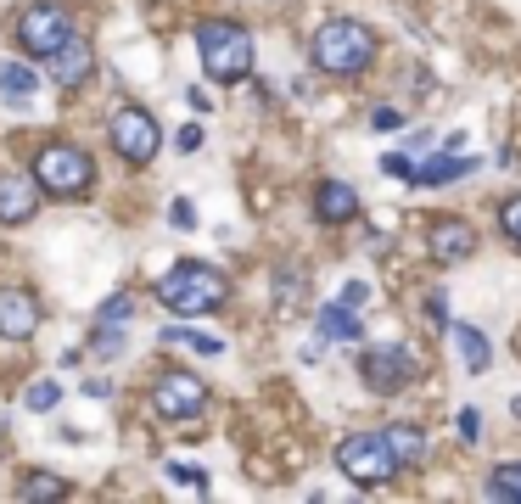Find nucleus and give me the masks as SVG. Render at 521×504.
I'll return each mask as SVG.
<instances>
[{
  "label": "nucleus",
  "mask_w": 521,
  "mask_h": 504,
  "mask_svg": "<svg viewBox=\"0 0 521 504\" xmlns=\"http://www.w3.org/2000/svg\"><path fill=\"white\" fill-rule=\"evenodd\" d=\"M157 303L169 314H180V320H202V314L230 303V280L213 264H174L169 275L157 280Z\"/></svg>",
  "instance_id": "obj_2"
},
{
  "label": "nucleus",
  "mask_w": 521,
  "mask_h": 504,
  "mask_svg": "<svg viewBox=\"0 0 521 504\" xmlns=\"http://www.w3.org/2000/svg\"><path fill=\"white\" fill-rule=\"evenodd\" d=\"M202 404H208V387H202L191 370H169V376H157V387H152V415H163V420H191Z\"/></svg>",
  "instance_id": "obj_9"
},
{
  "label": "nucleus",
  "mask_w": 521,
  "mask_h": 504,
  "mask_svg": "<svg viewBox=\"0 0 521 504\" xmlns=\"http://www.w3.org/2000/svg\"><path fill=\"white\" fill-rule=\"evenodd\" d=\"M370 129H387V135H393V129H404V112L398 107H370Z\"/></svg>",
  "instance_id": "obj_29"
},
{
  "label": "nucleus",
  "mask_w": 521,
  "mask_h": 504,
  "mask_svg": "<svg viewBox=\"0 0 521 504\" xmlns=\"http://www.w3.org/2000/svg\"><path fill=\"white\" fill-rule=\"evenodd\" d=\"M12 40L29 56H57L68 40H79V28H73V12H62L57 0H29L12 12Z\"/></svg>",
  "instance_id": "obj_5"
},
{
  "label": "nucleus",
  "mask_w": 521,
  "mask_h": 504,
  "mask_svg": "<svg viewBox=\"0 0 521 504\" xmlns=\"http://www.w3.org/2000/svg\"><path fill=\"white\" fill-rule=\"evenodd\" d=\"M426 252H432L437 264H465V258L477 252V230L465 219H454V213H437V219L426 224Z\"/></svg>",
  "instance_id": "obj_10"
},
{
  "label": "nucleus",
  "mask_w": 521,
  "mask_h": 504,
  "mask_svg": "<svg viewBox=\"0 0 521 504\" xmlns=\"http://www.w3.org/2000/svg\"><path fill=\"white\" fill-rule=\"evenodd\" d=\"M169 342H185V348H197V353H208V359H219L225 353V342L219 336H202V331H163Z\"/></svg>",
  "instance_id": "obj_25"
},
{
  "label": "nucleus",
  "mask_w": 521,
  "mask_h": 504,
  "mask_svg": "<svg viewBox=\"0 0 521 504\" xmlns=\"http://www.w3.org/2000/svg\"><path fill=\"white\" fill-rule=\"evenodd\" d=\"M169 224H174V230H197V208H191L185 196H174V208H169Z\"/></svg>",
  "instance_id": "obj_30"
},
{
  "label": "nucleus",
  "mask_w": 521,
  "mask_h": 504,
  "mask_svg": "<svg viewBox=\"0 0 521 504\" xmlns=\"http://www.w3.org/2000/svg\"><path fill=\"white\" fill-rule=\"evenodd\" d=\"M34 180H40L45 196H62V202L90 196L96 191V157L85 146H73V140H51V146L34 152Z\"/></svg>",
  "instance_id": "obj_4"
},
{
  "label": "nucleus",
  "mask_w": 521,
  "mask_h": 504,
  "mask_svg": "<svg viewBox=\"0 0 521 504\" xmlns=\"http://www.w3.org/2000/svg\"><path fill=\"white\" fill-rule=\"evenodd\" d=\"M449 336H454V353H460V364L471 376H482L493 364V348H488V336H482L477 325H449Z\"/></svg>",
  "instance_id": "obj_17"
},
{
  "label": "nucleus",
  "mask_w": 521,
  "mask_h": 504,
  "mask_svg": "<svg viewBox=\"0 0 521 504\" xmlns=\"http://www.w3.org/2000/svg\"><path fill=\"white\" fill-rule=\"evenodd\" d=\"M163 471H169V482H180V488H197V493H208V471H202V465H191V460H169Z\"/></svg>",
  "instance_id": "obj_23"
},
{
  "label": "nucleus",
  "mask_w": 521,
  "mask_h": 504,
  "mask_svg": "<svg viewBox=\"0 0 521 504\" xmlns=\"http://www.w3.org/2000/svg\"><path fill=\"white\" fill-rule=\"evenodd\" d=\"M62 493H68V482L51 476V471H29L17 482V499H62Z\"/></svg>",
  "instance_id": "obj_21"
},
{
  "label": "nucleus",
  "mask_w": 521,
  "mask_h": 504,
  "mask_svg": "<svg viewBox=\"0 0 521 504\" xmlns=\"http://www.w3.org/2000/svg\"><path fill=\"white\" fill-rule=\"evenodd\" d=\"M34 208H40V180L0 174V224H29Z\"/></svg>",
  "instance_id": "obj_13"
},
{
  "label": "nucleus",
  "mask_w": 521,
  "mask_h": 504,
  "mask_svg": "<svg viewBox=\"0 0 521 504\" xmlns=\"http://www.w3.org/2000/svg\"><path fill=\"white\" fill-rule=\"evenodd\" d=\"M202 140H208V135H202V124H185L180 135H174V146H180V152H202Z\"/></svg>",
  "instance_id": "obj_32"
},
{
  "label": "nucleus",
  "mask_w": 521,
  "mask_h": 504,
  "mask_svg": "<svg viewBox=\"0 0 521 504\" xmlns=\"http://www.w3.org/2000/svg\"><path fill=\"white\" fill-rule=\"evenodd\" d=\"M314 213H320V224H353L359 219V191L342 180H325L314 191Z\"/></svg>",
  "instance_id": "obj_15"
},
{
  "label": "nucleus",
  "mask_w": 521,
  "mask_h": 504,
  "mask_svg": "<svg viewBox=\"0 0 521 504\" xmlns=\"http://www.w3.org/2000/svg\"><path fill=\"white\" fill-rule=\"evenodd\" d=\"M185 101H191V112H213L208 90H197V84H191V90H185Z\"/></svg>",
  "instance_id": "obj_36"
},
{
  "label": "nucleus",
  "mask_w": 521,
  "mask_h": 504,
  "mask_svg": "<svg viewBox=\"0 0 521 504\" xmlns=\"http://www.w3.org/2000/svg\"><path fill=\"white\" fill-rule=\"evenodd\" d=\"M471 168H477V157H460V146H443L437 157H426V163L415 168V180L409 185H415V191H421V185L437 191V185H454L460 174H471Z\"/></svg>",
  "instance_id": "obj_14"
},
{
  "label": "nucleus",
  "mask_w": 521,
  "mask_h": 504,
  "mask_svg": "<svg viewBox=\"0 0 521 504\" xmlns=\"http://www.w3.org/2000/svg\"><path fill=\"white\" fill-rule=\"evenodd\" d=\"M381 432H387V443H393V454H398V471H415V465L426 460V432L421 426L393 420V426H381Z\"/></svg>",
  "instance_id": "obj_16"
},
{
  "label": "nucleus",
  "mask_w": 521,
  "mask_h": 504,
  "mask_svg": "<svg viewBox=\"0 0 521 504\" xmlns=\"http://www.w3.org/2000/svg\"><path fill=\"white\" fill-rule=\"evenodd\" d=\"M337 471L359 488H381L398 476V454L387 443V432H348L337 443Z\"/></svg>",
  "instance_id": "obj_6"
},
{
  "label": "nucleus",
  "mask_w": 521,
  "mask_h": 504,
  "mask_svg": "<svg viewBox=\"0 0 521 504\" xmlns=\"http://www.w3.org/2000/svg\"><path fill=\"white\" fill-rule=\"evenodd\" d=\"M107 146H113L124 163H152L157 146H163V129H157V118L146 107H118L113 124H107Z\"/></svg>",
  "instance_id": "obj_8"
},
{
  "label": "nucleus",
  "mask_w": 521,
  "mask_h": 504,
  "mask_svg": "<svg viewBox=\"0 0 521 504\" xmlns=\"http://www.w3.org/2000/svg\"><path fill=\"white\" fill-rule=\"evenodd\" d=\"M34 331H40V303H34V292L0 286V336H6V342H29Z\"/></svg>",
  "instance_id": "obj_11"
},
{
  "label": "nucleus",
  "mask_w": 521,
  "mask_h": 504,
  "mask_svg": "<svg viewBox=\"0 0 521 504\" xmlns=\"http://www.w3.org/2000/svg\"><path fill=\"white\" fill-rule=\"evenodd\" d=\"M314 68L320 73H337V79H353V73H365L376 62V34H370L359 17H325L314 28Z\"/></svg>",
  "instance_id": "obj_1"
},
{
  "label": "nucleus",
  "mask_w": 521,
  "mask_h": 504,
  "mask_svg": "<svg viewBox=\"0 0 521 504\" xmlns=\"http://www.w3.org/2000/svg\"><path fill=\"white\" fill-rule=\"evenodd\" d=\"M359 376H365L370 392L393 398V392H404V387L421 381V359H415L409 342H376V348L359 353Z\"/></svg>",
  "instance_id": "obj_7"
},
{
  "label": "nucleus",
  "mask_w": 521,
  "mask_h": 504,
  "mask_svg": "<svg viewBox=\"0 0 521 504\" xmlns=\"http://www.w3.org/2000/svg\"><path fill=\"white\" fill-rule=\"evenodd\" d=\"M488 499H510L521 504V460H505L488 471Z\"/></svg>",
  "instance_id": "obj_20"
},
{
  "label": "nucleus",
  "mask_w": 521,
  "mask_h": 504,
  "mask_svg": "<svg viewBox=\"0 0 521 504\" xmlns=\"http://www.w3.org/2000/svg\"><path fill=\"white\" fill-rule=\"evenodd\" d=\"M57 404H62V381H34V387H23V409H29V415H51Z\"/></svg>",
  "instance_id": "obj_22"
},
{
  "label": "nucleus",
  "mask_w": 521,
  "mask_h": 504,
  "mask_svg": "<svg viewBox=\"0 0 521 504\" xmlns=\"http://www.w3.org/2000/svg\"><path fill=\"white\" fill-rule=\"evenodd\" d=\"M314 325H320V336H325V342H359V336H365L359 314H353V308L342 303V297H337V303H325V308H320V320H314Z\"/></svg>",
  "instance_id": "obj_18"
},
{
  "label": "nucleus",
  "mask_w": 521,
  "mask_h": 504,
  "mask_svg": "<svg viewBox=\"0 0 521 504\" xmlns=\"http://www.w3.org/2000/svg\"><path fill=\"white\" fill-rule=\"evenodd\" d=\"M297 292H303V275H297V269L286 275L281 269V275H275V297H281V303H297Z\"/></svg>",
  "instance_id": "obj_31"
},
{
  "label": "nucleus",
  "mask_w": 521,
  "mask_h": 504,
  "mask_svg": "<svg viewBox=\"0 0 521 504\" xmlns=\"http://www.w3.org/2000/svg\"><path fill=\"white\" fill-rule=\"evenodd\" d=\"M426 314H432V325H449V303H443V292L426 297Z\"/></svg>",
  "instance_id": "obj_35"
},
{
  "label": "nucleus",
  "mask_w": 521,
  "mask_h": 504,
  "mask_svg": "<svg viewBox=\"0 0 521 504\" xmlns=\"http://www.w3.org/2000/svg\"><path fill=\"white\" fill-rule=\"evenodd\" d=\"M90 353H101V359H118V353H124V331H118L113 320H101V331H96V342H90Z\"/></svg>",
  "instance_id": "obj_24"
},
{
  "label": "nucleus",
  "mask_w": 521,
  "mask_h": 504,
  "mask_svg": "<svg viewBox=\"0 0 521 504\" xmlns=\"http://www.w3.org/2000/svg\"><path fill=\"white\" fill-rule=\"evenodd\" d=\"M342 303H348V308H365L370 303V286H365V280H348V286H342Z\"/></svg>",
  "instance_id": "obj_33"
},
{
  "label": "nucleus",
  "mask_w": 521,
  "mask_h": 504,
  "mask_svg": "<svg viewBox=\"0 0 521 504\" xmlns=\"http://www.w3.org/2000/svg\"><path fill=\"white\" fill-rule=\"evenodd\" d=\"M34 90H40L34 68H23V62H6V68H0V96L6 101H34Z\"/></svg>",
  "instance_id": "obj_19"
},
{
  "label": "nucleus",
  "mask_w": 521,
  "mask_h": 504,
  "mask_svg": "<svg viewBox=\"0 0 521 504\" xmlns=\"http://www.w3.org/2000/svg\"><path fill=\"white\" fill-rule=\"evenodd\" d=\"M45 62H51V84H57V90H79V84L96 73V45H90V40H68L57 56H45Z\"/></svg>",
  "instance_id": "obj_12"
},
{
  "label": "nucleus",
  "mask_w": 521,
  "mask_h": 504,
  "mask_svg": "<svg viewBox=\"0 0 521 504\" xmlns=\"http://www.w3.org/2000/svg\"><path fill=\"white\" fill-rule=\"evenodd\" d=\"M499 230L510 236V247L521 252V196H510V202H499Z\"/></svg>",
  "instance_id": "obj_26"
},
{
  "label": "nucleus",
  "mask_w": 521,
  "mask_h": 504,
  "mask_svg": "<svg viewBox=\"0 0 521 504\" xmlns=\"http://www.w3.org/2000/svg\"><path fill=\"white\" fill-rule=\"evenodd\" d=\"M101 320H113V325H124V320H129V297H113V303L101 308Z\"/></svg>",
  "instance_id": "obj_34"
},
{
  "label": "nucleus",
  "mask_w": 521,
  "mask_h": 504,
  "mask_svg": "<svg viewBox=\"0 0 521 504\" xmlns=\"http://www.w3.org/2000/svg\"><path fill=\"white\" fill-rule=\"evenodd\" d=\"M454 432H460V443H482V415L477 409H460V415H454Z\"/></svg>",
  "instance_id": "obj_27"
},
{
  "label": "nucleus",
  "mask_w": 521,
  "mask_h": 504,
  "mask_svg": "<svg viewBox=\"0 0 521 504\" xmlns=\"http://www.w3.org/2000/svg\"><path fill=\"white\" fill-rule=\"evenodd\" d=\"M197 56H202V73L213 84H241L253 73V34L230 17H202L197 23Z\"/></svg>",
  "instance_id": "obj_3"
},
{
  "label": "nucleus",
  "mask_w": 521,
  "mask_h": 504,
  "mask_svg": "<svg viewBox=\"0 0 521 504\" xmlns=\"http://www.w3.org/2000/svg\"><path fill=\"white\" fill-rule=\"evenodd\" d=\"M381 168H387L393 180H415V168H421V163H409V152H387V157H381Z\"/></svg>",
  "instance_id": "obj_28"
}]
</instances>
